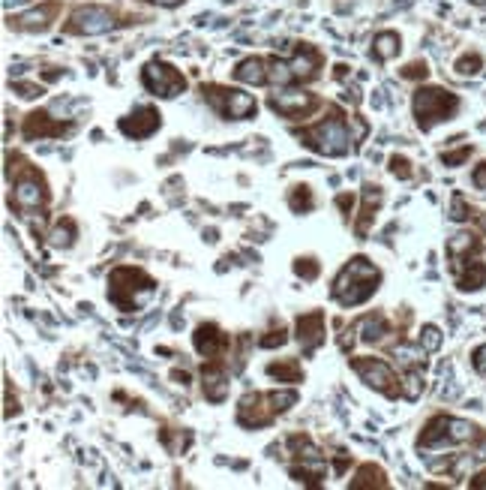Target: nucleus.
I'll use <instances>...</instances> for the list:
<instances>
[{"mask_svg":"<svg viewBox=\"0 0 486 490\" xmlns=\"http://www.w3.org/2000/svg\"><path fill=\"white\" fill-rule=\"evenodd\" d=\"M378 283H381L378 268L367 256H354L339 271V277L333 280V298L342 307H358L378 292Z\"/></svg>","mask_w":486,"mask_h":490,"instance_id":"f257e3e1","label":"nucleus"},{"mask_svg":"<svg viewBox=\"0 0 486 490\" xmlns=\"http://www.w3.org/2000/svg\"><path fill=\"white\" fill-rule=\"evenodd\" d=\"M154 289L156 283L145 271L124 265V268H115L108 277V301L117 304L124 313H129V310L145 307V301L154 295Z\"/></svg>","mask_w":486,"mask_h":490,"instance_id":"f03ea898","label":"nucleus"},{"mask_svg":"<svg viewBox=\"0 0 486 490\" xmlns=\"http://www.w3.org/2000/svg\"><path fill=\"white\" fill-rule=\"evenodd\" d=\"M457 96L441 91V87H420L414 94V117H418L420 129H432L439 121H448L457 112Z\"/></svg>","mask_w":486,"mask_h":490,"instance_id":"7ed1b4c3","label":"nucleus"},{"mask_svg":"<svg viewBox=\"0 0 486 490\" xmlns=\"http://www.w3.org/2000/svg\"><path fill=\"white\" fill-rule=\"evenodd\" d=\"M303 145L312 147L316 154H324V157H342L348 154V133L342 127L339 117H327L316 127L303 129Z\"/></svg>","mask_w":486,"mask_h":490,"instance_id":"20e7f679","label":"nucleus"},{"mask_svg":"<svg viewBox=\"0 0 486 490\" xmlns=\"http://www.w3.org/2000/svg\"><path fill=\"white\" fill-rule=\"evenodd\" d=\"M351 370L360 376V382H367L369 388H376L381 391L384 397H397L402 388H397V376H393V370L388 361H381V358H354L351 361Z\"/></svg>","mask_w":486,"mask_h":490,"instance_id":"39448f33","label":"nucleus"},{"mask_svg":"<svg viewBox=\"0 0 486 490\" xmlns=\"http://www.w3.org/2000/svg\"><path fill=\"white\" fill-rule=\"evenodd\" d=\"M141 82H145V87L154 96H162V99H171V96H177L180 91L186 87V78L177 73L175 66H168V64H147L145 69H141Z\"/></svg>","mask_w":486,"mask_h":490,"instance_id":"423d86ee","label":"nucleus"},{"mask_svg":"<svg viewBox=\"0 0 486 490\" xmlns=\"http://www.w3.org/2000/svg\"><path fill=\"white\" fill-rule=\"evenodd\" d=\"M205 99H210V106L222 112L226 117H235V121H243L256 112V96L243 94V91H228V87H205Z\"/></svg>","mask_w":486,"mask_h":490,"instance_id":"0eeeda50","label":"nucleus"},{"mask_svg":"<svg viewBox=\"0 0 486 490\" xmlns=\"http://www.w3.org/2000/svg\"><path fill=\"white\" fill-rule=\"evenodd\" d=\"M111 27H115V15H111L105 6H81V9L73 13V24H69V31L94 36V34L111 31Z\"/></svg>","mask_w":486,"mask_h":490,"instance_id":"6e6552de","label":"nucleus"},{"mask_svg":"<svg viewBox=\"0 0 486 490\" xmlns=\"http://www.w3.org/2000/svg\"><path fill=\"white\" fill-rule=\"evenodd\" d=\"M273 415H277V409H273L270 394H246V397L240 400V406H237V421L243 427L270 424Z\"/></svg>","mask_w":486,"mask_h":490,"instance_id":"1a4fd4ad","label":"nucleus"},{"mask_svg":"<svg viewBox=\"0 0 486 490\" xmlns=\"http://www.w3.org/2000/svg\"><path fill=\"white\" fill-rule=\"evenodd\" d=\"M43 205H45V184L36 172H30L15 184V208L24 214H34Z\"/></svg>","mask_w":486,"mask_h":490,"instance_id":"9d476101","label":"nucleus"},{"mask_svg":"<svg viewBox=\"0 0 486 490\" xmlns=\"http://www.w3.org/2000/svg\"><path fill=\"white\" fill-rule=\"evenodd\" d=\"M270 106L286 117H300V115H307L309 108H316V96L307 91H282V94L270 96Z\"/></svg>","mask_w":486,"mask_h":490,"instance_id":"9b49d317","label":"nucleus"},{"mask_svg":"<svg viewBox=\"0 0 486 490\" xmlns=\"http://www.w3.org/2000/svg\"><path fill=\"white\" fill-rule=\"evenodd\" d=\"M159 112L156 108H150V106H141V108H135L133 115L129 117H124L120 121V129L129 136V138H145V136H150V133H156L159 129Z\"/></svg>","mask_w":486,"mask_h":490,"instance_id":"f8f14e48","label":"nucleus"},{"mask_svg":"<svg viewBox=\"0 0 486 490\" xmlns=\"http://www.w3.org/2000/svg\"><path fill=\"white\" fill-rule=\"evenodd\" d=\"M297 340L303 346V352L312 355L324 343V313H307L297 319Z\"/></svg>","mask_w":486,"mask_h":490,"instance_id":"ddd939ff","label":"nucleus"},{"mask_svg":"<svg viewBox=\"0 0 486 490\" xmlns=\"http://www.w3.org/2000/svg\"><path fill=\"white\" fill-rule=\"evenodd\" d=\"M453 274H457V286L462 292H474L486 283V265L471 262V259H453Z\"/></svg>","mask_w":486,"mask_h":490,"instance_id":"4468645a","label":"nucleus"},{"mask_svg":"<svg viewBox=\"0 0 486 490\" xmlns=\"http://www.w3.org/2000/svg\"><path fill=\"white\" fill-rule=\"evenodd\" d=\"M228 343V337L219 331L216 325H198V331H196V349L201 355H207V358H214L219 355L222 349H226Z\"/></svg>","mask_w":486,"mask_h":490,"instance_id":"2eb2a0df","label":"nucleus"},{"mask_svg":"<svg viewBox=\"0 0 486 490\" xmlns=\"http://www.w3.org/2000/svg\"><path fill=\"white\" fill-rule=\"evenodd\" d=\"M205 397L210 403H222L228 397V376L222 367H205Z\"/></svg>","mask_w":486,"mask_h":490,"instance_id":"dca6fc26","label":"nucleus"},{"mask_svg":"<svg viewBox=\"0 0 486 490\" xmlns=\"http://www.w3.org/2000/svg\"><path fill=\"white\" fill-rule=\"evenodd\" d=\"M235 78L243 85H267V61L261 57H246L235 66Z\"/></svg>","mask_w":486,"mask_h":490,"instance_id":"f3484780","label":"nucleus"},{"mask_svg":"<svg viewBox=\"0 0 486 490\" xmlns=\"http://www.w3.org/2000/svg\"><path fill=\"white\" fill-rule=\"evenodd\" d=\"M64 124H52L48 121V115H39V112H34V115H27V124H24V138H43V136H60L64 133Z\"/></svg>","mask_w":486,"mask_h":490,"instance_id":"a211bd4d","label":"nucleus"},{"mask_svg":"<svg viewBox=\"0 0 486 490\" xmlns=\"http://www.w3.org/2000/svg\"><path fill=\"white\" fill-rule=\"evenodd\" d=\"M354 331L360 334L363 343H381L384 334H388V322H384V316H363L354 325Z\"/></svg>","mask_w":486,"mask_h":490,"instance_id":"6ab92c4d","label":"nucleus"},{"mask_svg":"<svg viewBox=\"0 0 486 490\" xmlns=\"http://www.w3.org/2000/svg\"><path fill=\"white\" fill-rule=\"evenodd\" d=\"M318 52H312V48H300V52L295 55V61H288L291 73H295V78H312L318 69Z\"/></svg>","mask_w":486,"mask_h":490,"instance_id":"aec40b11","label":"nucleus"},{"mask_svg":"<svg viewBox=\"0 0 486 490\" xmlns=\"http://www.w3.org/2000/svg\"><path fill=\"white\" fill-rule=\"evenodd\" d=\"M381 202V187H372L367 184L363 187V219H360V226H358V235H367V229H369V219L376 217V208Z\"/></svg>","mask_w":486,"mask_h":490,"instance_id":"412c9836","label":"nucleus"},{"mask_svg":"<svg viewBox=\"0 0 486 490\" xmlns=\"http://www.w3.org/2000/svg\"><path fill=\"white\" fill-rule=\"evenodd\" d=\"M372 55H376V61H390V57L399 55V36L393 31H384L376 36V43H372Z\"/></svg>","mask_w":486,"mask_h":490,"instance_id":"4be33fe9","label":"nucleus"},{"mask_svg":"<svg viewBox=\"0 0 486 490\" xmlns=\"http://www.w3.org/2000/svg\"><path fill=\"white\" fill-rule=\"evenodd\" d=\"M474 436H478V427H474L471 421H465V418H450V415H448V439H450V445L471 442Z\"/></svg>","mask_w":486,"mask_h":490,"instance_id":"5701e85b","label":"nucleus"},{"mask_svg":"<svg viewBox=\"0 0 486 490\" xmlns=\"http://www.w3.org/2000/svg\"><path fill=\"white\" fill-rule=\"evenodd\" d=\"M54 9L45 6V9H34V13H27L22 18H15V27H22V31H43V27H48V18H52Z\"/></svg>","mask_w":486,"mask_h":490,"instance_id":"b1692460","label":"nucleus"},{"mask_svg":"<svg viewBox=\"0 0 486 490\" xmlns=\"http://www.w3.org/2000/svg\"><path fill=\"white\" fill-rule=\"evenodd\" d=\"M354 490H363V487H388V482H384V473L381 469H376L372 463L367 466H360V473H358V482H351Z\"/></svg>","mask_w":486,"mask_h":490,"instance_id":"393cba45","label":"nucleus"},{"mask_svg":"<svg viewBox=\"0 0 486 490\" xmlns=\"http://www.w3.org/2000/svg\"><path fill=\"white\" fill-rule=\"evenodd\" d=\"M402 397L405 400H418L420 394H423V373L418 367H408V373L402 376Z\"/></svg>","mask_w":486,"mask_h":490,"instance_id":"a878e982","label":"nucleus"},{"mask_svg":"<svg viewBox=\"0 0 486 490\" xmlns=\"http://www.w3.org/2000/svg\"><path fill=\"white\" fill-rule=\"evenodd\" d=\"M52 247H73L75 241V223L73 219H60V223L52 229Z\"/></svg>","mask_w":486,"mask_h":490,"instance_id":"bb28decb","label":"nucleus"},{"mask_svg":"<svg viewBox=\"0 0 486 490\" xmlns=\"http://www.w3.org/2000/svg\"><path fill=\"white\" fill-rule=\"evenodd\" d=\"M474 247H478L474 235L459 232V235H453L450 241H448V253H450V259H462L465 253H474Z\"/></svg>","mask_w":486,"mask_h":490,"instance_id":"cd10ccee","label":"nucleus"},{"mask_svg":"<svg viewBox=\"0 0 486 490\" xmlns=\"http://www.w3.org/2000/svg\"><path fill=\"white\" fill-rule=\"evenodd\" d=\"M267 373H270V376H277L279 382H300V364H297V361L267 364Z\"/></svg>","mask_w":486,"mask_h":490,"instance_id":"c85d7f7f","label":"nucleus"},{"mask_svg":"<svg viewBox=\"0 0 486 490\" xmlns=\"http://www.w3.org/2000/svg\"><path fill=\"white\" fill-rule=\"evenodd\" d=\"M291 78H295L291 66L282 64V61H277V57H270V61H267V82H270V85H288Z\"/></svg>","mask_w":486,"mask_h":490,"instance_id":"c756f323","label":"nucleus"},{"mask_svg":"<svg viewBox=\"0 0 486 490\" xmlns=\"http://www.w3.org/2000/svg\"><path fill=\"white\" fill-rule=\"evenodd\" d=\"M291 211L295 214H307V211H312V189L309 187H295L291 189Z\"/></svg>","mask_w":486,"mask_h":490,"instance_id":"7c9ffc66","label":"nucleus"},{"mask_svg":"<svg viewBox=\"0 0 486 490\" xmlns=\"http://www.w3.org/2000/svg\"><path fill=\"white\" fill-rule=\"evenodd\" d=\"M427 349H411V346H397V358L405 364V367H418V364H427Z\"/></svg>","mask_w":486,"mask_h":490,"instance_id":"2f4dec72","label":"nucleus"},{"mask_svg":"<svg viewBox=\"0 0 486 490\" xmlns=\"http://www.w3.org/2000/svg\"><path fill=\"white\" fill-rule=\"evenodd\" d=\"M270 400H273V409H277V415H279L297 403V391H291V388L288 391H270Z\"/></svg>","mask_w":486,"mask_h":490,"instance_id":"473e14b6","label":"nucleus"},{"mask_svg":"<svg viewBox=\"0 0 486 490\" xmlns=\"http://www.w3.org/2000/svg\"><path fill=\"white\" fill-rule=\"evenodd\" d=\"M420 346L427 349V352H435V349L441 346V331L435 325H423V331H420Z\"/></svg>","mask_w":486,"mask_h":490,"instance_id":"72a5a7b5","label":"nucleus"},{"mask_svg":"<svg viewBox=\"0 0 486 490\" xmlns=\"http://www.w3.org/2000/svg\"><path fill=\"white\" fill-rule=\"evenodd\" d=\"M450 217L457 219V223H465V219L471 217L469 205H465V199H462L459 193H453V199H450Z\"/></svg>","mask_w":486,"mask_h":490,"instance_id":"f704fd0d","label":"nucleus"},{"mask_svg":"<svg viewBox=\"0 0 486 490\" xmlns=\"http://www.w3.org/2000/svg\"><path fill=\"white\" fill-rule=\"evenodd\" d=\"M295 271H297V277H303V280H316V277H318V262H316V259H297V262H295Z\"/></svg>","mask_w":486,"mask_h":490,"instance_id":"c9c22d12","label":"nucleus"},{"mask_svg":"<svg viewBox=\"0 0 486 490\" xmlns=\"http://www.w3.org/2000/svg\"><path fill=\"white\" fill-rule=\"evenodd\" d=\"M286 340H288V334H286V328H273V331L267 334V337H261L258 340V346L261 349H273V346H282V343H286Z\"/></svg>","mask_w":486,"mask_h":490,"instance_id":"e433bc0d","label":"nucleus"},{"mask_svg":"<svg viewBox=\"0 0 486 490\" xmlns=\"http://www.w3.org/2000/svg\"><path fill=\"white\" fill-rule=\"evenodd\" d=\"M478 69H480V57L478 55H465V57L457 61V73L459 75H474Z\"/></svg>","mask_w":486,"mask_h":490,"instance_id":"4c0bfd02","label":"nucleus"},{"mask_svg":"<svg viewBox=\"0 0 486 490\" xmlns=\"http://www.w3.org/2000/svg\"><path fill=\"white\" fill-rule=\"evenodd\" d=\"M390 172L405 181V178H411V163L405 157H390Z\"/></svg>","mask_w":486,"mask_h":490,"instance_id":"58836bf2","label":"nucleus"},{"mask_svg":"<svg viewBox=\"0 0 486 490\" xmlns=\"http://www.w3.org/2000/svg\"><path fill=\"white\" fill-rule=\"evenodd\" d=\"M469 157H471V147H462V151H457V154H444L441 159H444V166H459Z\"/></svg>","mask_w":486,"mask_h":490,"instance_id":"ea45409f","label":"nucleus"},{"mask_svg":"<svg viewBox=\"0 0 486 490\" xmlns=\"http://www.w3.org/2000/svg\"><path fill=\"white\" fill-rule=\"evenodd\" d=\"M471 361H474V370H478V373H486V343L474 349Z\"/></svg>","mask_w":486,"mask_h":490,"instance_id":"a19ab883","label":"nucleus"},{"mask_svg":"<svg viewBox=\"0 0 486 490\" xmlns=\"http://www.w3.org/2000/svg\"><path fill=\"white\" fill-rule=\"evenodd\" d=\"M402 78H427V64H411L402 69Z\"/></svg>","mask_w":486,"mask_h":490,"instance_id":"79ce46f5","label":"nucleus"},{"mask_svg":"<svg viewBox=\"0 0 486 490\" xmlns=\"http://www.w3.org/2000/svg\"><path fill=\"white\" fill-rule=\"evenodd\" d=\"M15 91L22 94L24 99H34V96L43 94V87H36V85H22V82H18V85H15Z\"/></svg>","mask_w":486,"mask_h":490,"instance_id":"37998d69","label":"nucleus"},{"mask_svg":"<svg viewBox=\"0 0 486 490\" xmlns=\"http://www.w3.org/2000/svg\"><path fill=\"white\" fill-rule=\"evenodd\" d=\"M471 181H474V187H478V189H483V193H486V163H480L478 168H474Z\"/></svg>","mask_w":486,"mask_h":490,"instance_id":"c03bdc74","label":"nucleus"},{"mask_svg":"<svg viewBox=\"0 0 486 490\" xmlns=\"http://www.w3.org/2000/svg\"><path fill=\"white\" fill-rule=\"evenodd\" d=\"M471 487H478V490H486V469L471 478Z\"/></svg>","mask_w":486,"mask_h":490,"instance_id":"a18cd8bd","label":"nucleus"},{"mask_svg":"<svg viewBox=\"0 0 486 490\" xmlns=\"http://www.w3.org/2000/svg\"><path fill=\"white\" fill-rule=\"evenodd\" d=\"M337 205L348 214V211H351V205H354V199H351V196H339V199H337Z\"/></svg>","mask_w":486,"mask_h":490,"instance_id":"49530a36","label":"nucleus"},{"mask_svg":"<svg viewBox=\"0 0 486 490\" xmlns=\"http://www.w3.org/2000/svg\"><path fill=\"white\" fill-rule=\"evenodd\" d=\"M171 379H177V385H189V376L180 373V370H175V373H171Z\"/></svg>","mask_w":486,"mask_h":490,"instance_id":"de8ad7c7","label":"nucleus"},{"mask_svg":"<svg viewBox=\"0 0 486 490\" xmlns=\"http://www.w3.org/2000/svg\"><path fill=\"white\" fill-rule=\"evenodd\" d=\"M154 3H162V6H180L184 0H154Z\"/></svg>","mask_w":486,"mask_h":490,"instance_id":"09e8293b","label":"nucleus"},{"mask_svg":"<svg viewBox=\"0 0 486 490\" xmlns=\"http://www.w3.org/2000/svg\"><path fill=\"white\" fill-rule=\"evenodd\" d=\"M18 3H27V0H3L6 9H13V6H18Z\"/></svg>","mask_w":486,"mask_h":490,"instance_id":"8fccbe9b","label":"nucleus"},{"mask_svg":"<svg viewBox=\"0 0 486 490\" xmlns=\"http://www.w3.org/2000/svg\"><path fill=\"white\" fill-rule=\"evenodd\" d=\"M471 3H486V0H471Z\"/></svg>","mask_w":486,"mask_h":490,"instance_id":"3c124183","label":"nucleus"}]
</instances>
